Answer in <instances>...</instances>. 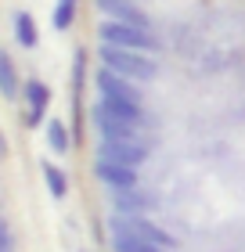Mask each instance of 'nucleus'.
<instances>
[{"instance_id": "nucleus-2", "label": "nucleus", "mask_w": 245, "mask_h": 252, "mask_svg": "<svg viewBox=\"0 0 245 252\" xmlns=\"http://www.w3.org/2000/svg\"><path fill=\"white\" fill-rule=\"evenodd\" d=\"M101 43H108V47H126V51H159V40L151 36V29H141V26H126V22H112L105 18L101 29H98Z\"/></svg>"}, {"instance_id": "nucleus-20", "label": "nucleus", "mask_w": 245, "mask_h": 252, "mask_svg": "<svg viewBox=\"0 0 245 252\" xmlns=\"http://www.w3.org/2000/svg\"><path fill=\"white\" fill-rule=\"evenodd\" d=\"M0 155H7V141H4V133H0Z\"/></svg>"}, {"instance_id": "nucleus-3", "label": "nucleus", "mask_w": 245, "mask_h": 252, "mask_svg": "<svg viewBox=\"0 0 245 252\" xmlns=\"http://www.w3.org/2000/svg\"><path fill=\"white\" fill-rule=\"evenodd\" d=\"M94 83H98V94H101V97H123V101H137V105H144L141 83H134V79L112 72V68H105V65L94 72Z\"/></svg>"}, {"instance_id": "nucleus-21", "label": "nucleus", "mask_w": 245, "mask_h": 252, "mask_svg": "<svg viewBox=\"0 0 245 252\" xmlns=\"http://www.w3.org/2000/svg\"><path fill=\"white\" fill-rule=\"evenodd\" d=\"M69 4H76V0H69Z\"/></svg>"}, {"instance_id": "nucleus-11", "label": "nucleus", "mask_w": 245, "mask_h": 252, "mask_svg": "<svg viewBox=\"0 0 245 252\" xmlns=\"http://www.w3.org/2000/svg\"><path fill=\"white\" fill-rule=\"evenodd\" d=\"M155 191H144L141 184L126 188V191H112V209L115 213H151L155 209Z\"/></svg>"}, {"instance_id": "nucleus-8", "label": "nucleus", "mask_w": 245, "mask_h": 252, "mask_svg": "<svg viewBox=\"0 0 245 252\" xmlns=\"http://www.w3.org/2000/svg\"><path fill=\"white\" fill-rule=\"evenodd\" d=\"M90 119H94V130H98L101 141H137V126L115 119V116H108L101 105L90 108Z\"/></svg>"}, {"instance_id": "nucleus-17", "label": "nucleus", "mask_w": 245, "mask_h": 252, "mask_svg": "<svg viewBox=\"0 0 245 252\" xmlns=\"http://www.w3.org/2000/svg\"><path fill=\"white\" fill-rule=\"evenodd\" d=\"M72 22H76V4H69V0H58V7H54V15H51V26H54L58 32H65Z\"/></svg>"}, {"instance_id": "nucleus-10", "label": "nucleus", "mask_w": 245, "mask_h": 252, "mask_svg": "<svg viewBox=\"0 0 245 252\" xmlns=\"http://www.w3.org/2000/svg\"><path fill=\"white\" fill-rule=\"evenodd\" d=\"M94 7L101 11L105 18H112V22H126V26L151 29V18L144 15V11H137L130 0H94Z\"/></svg>"}, {"instance_id": "nucleus-5", "label": "nucleus", "mask_w": 245, "mask_h": 252, "mask_svg": "<svg viewBox=\"0 0 245 252\" xmlns=\"http://www.w3.org/2000/svg\"><path fill=\"white\" fill-rule=\"evenodd\" d=\"M119 220H123L126 227H130L134 234H141L144 242L159 245L162 252H173V249H177V238H173L170 231H162V227H159L155 220H151L148 213H119Z\"/></svg>"}, {"instance_id": "nucleus-19", "label": "nucleus", "mask_w": 245, "mask_h": 252, "mask_svg": "<svg viewBox=\"0 0 245 252\" xmlns=\"http://www.w3.org/2000/svg\"><path fill=\"white\" fill-rule=\"evenodd\" d=\"M11 242H15V238H11V231L0 223V252H11Z\"/></svg>"}, {"instance_id": "nucleus-12", "label": "nucleus", "mask_w": 245, "mask_h": 252, "mask_svg": "<svg viewBox=\"0 0 245 252\" xmlns=\"http://www.w3.org/2000/svg\"><path fill=\"white\" fill-rule=\"evenodd\" d=\"M98 105H101L105 112H108V116L123 119V123H134V126L148 123V112H144V105H137V101H123V97H101Z\"/></svg>"}, {"instance_id": "nucleus-14", "label": "nucleus", "mask_w": 245, "mask_h": 252, "mask_svg": "<svg viewBox=\"0 0 245 252\" xmlns=\"http://www.w3.org/2000/svg\"><path fill=\"white\" fill-rule=\"evenodd\" d=\"M11 26H15V40H18L26 51H33V47L40 43V29H36V22H33V15H29V11H15Z\"/></svg>"}, {"instance_id": "nucleus-15", "label": "nucleus", "mask_w": 245, "mask_h": 252, "mask_svg": "<svg viewBox=\"0 0 245 252\" xmlns=\"http://www.w3.org/2000/svg\"><path fill=\"white\" fill-rule=\"evenodd\" d=\"M47 148L54 155H69V148H72V133H69V126L62 119L47 123Z\"/></svg>"}, {"instance_id": "nucleus-1", "label": "nucleus", "mask_w": 245, "mask_h": 252, "mask_svg": "<svg viewBox=\"0 0 245 252\" xmlns=\"http://www.w3.org/2000/svg\"><path fill=\"white\" fill-rule=\"evenodd\" d=\"M101 65L112 68V72H119L126 79H134V83H151V79L159 76V65L151 54L144 51H126V47H108V43H101Z\"/></svg>"}, {"instance_id": "nucleus-9", "label": "nucleus", "mask_w": 245, "mask_h": 252, "mask_svg": "<svg viewBox=\"0 0 245 252\" xmlns=\"http://www.w3.org/2000/svg\"><path fill=\"white\" fill-rule=\"evenodd\" d=\"M94 177H98L108 191H126V188H137V184H141L137 169H130V166H115V162H105V158H98V162H94Z\"/></svg>"}, {"instance_id": "nucleus-7", "label": "nucleus", "mask_w": 245, "mask_h": 252, "mask_svg": "<svg viewBox=\"0 0 245 252\" xmlns=\"http://www.w3.org/2000/svg\"><path fill=\"white\" fill-rule=\"evenodd\" d=\"M108 238H112V252H162L159 245H151L141 234H134L130 227L119 220V213L108 216Z\"/></svg>"}, {"instance_id": "nucleus-6", "label": "nucleus", "mask_w": 245, "mask_h": 252, "mask_svg": "<svg viewBox=\"0 0 245 252\" xmlns=\"http://www.w3.org/2000/svg\"><path fill=\"white\" fill-rule=\"evenodd\" d=\"M22 97H26V126L29 130H36V126L47 119V105H51V87L43 83V79H26V87H22Z\"/></svg>"}, {"instance_id": "nucleus-13", "label": "nucleus", "mask_w": 245, "mask_h": 252, "mask_svg": "<svg viewBox=\"0 0 245 252\" xmlns=\"http://www.w3.org/2000/svg\"><path fill=\"white\" fill-rule=\"evenodd\" d=\"M0 97H4V101H18L22 97L18 68H15V62H11L7 51H0Z\"/></svg>"}, {"instance_id": "nucleus-4", "label": "nucleus", "mask_w": 245, "mask_h": 252, "mask_svg": "<svg viewBox=\"0 0 245 252\" xmlns=\"http://www.w3.org/2000/svg\"><path fill=\"white\" fill-rule=\"evenodd\" d=\"M98 158L137 169V166H144V158H148V144H141V141H101L98 144Z\"/></svg>"}, {"instance_id": "nucleus-16", "label": "nucleus", "mask_w": 245, "mask_h": 252, "mask_svg": "<svg viewBox=\"0 0 245 252\" xmlns=\"http://www.w3.org/2000/svg\"><path fill=\"white\" fill-rule=\"evenodd\" d=\"M40 173H43V184H47V191L54 194V198H65V194H69V177H65V169H58L54 162H40Z\"/></svg>"}, {"instance_id": "nucleus-18", "label": "nucleus", "mask_w": 245, "mask_h": 252, "mask_svg": "<svg viewBox=\"0 0 245 252\" xmlns=\"http://www.w3.org/2000/svg\"><path fill=\"white\" fill-rule=\"evenodd\" d=\"M83 72H87V51H76L72 54V87L79 94V87H83Z\"/></svg>"}]
</instances>
